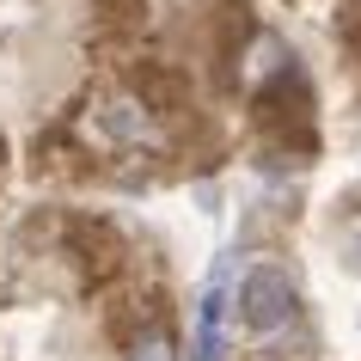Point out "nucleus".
Listing matches in <instances>:
<instances>
[{
  "instance_id": "obj_1",
  "label": "nucleus",
  "mask_w": 361,
  "mask_h": 361,
  "mask_svg": "<svg viewBox=\"0 0 361 361\" xmlns=\"http://www.w3.org/2000/svg\"><path fill=\"white\" fill-rule=\"evenodd\" d=\"M294 312H300V288H294L288 269L257 264L245 282H239V324H245L251 337H276V331H288Z\"/></svg>"
},
{
  "instance_id": "obj_2",
  "label": "nucleus",
  "mask_w": 361,
  "mask_h": 361,
  "mask_svg": "<svg viewBox=\"0 0 361 361\" xmlns=\"http://www.w3.org/2000/svg\"><path fill=\"white\" fill-rule=\"evenodd\" d=\"M86 129H92L104 147H153V141H159V129H153V111H147L135 92L98 98L92 116H86Z\"/></svg>"
},
{
  "instance_id": "obj_3",
  "label": "nucleus",
  "mask_w": 361,
  "mask_h": 361,
  "mask_svg": "<svg viewBox=\"0 0 361 361\" xmlns=\"http://www.w3.org/2000/svg\"><path fill=\"white\" fill-rule=\"evenodd\" d=\"M233 257L209 269V294H202V312H196V361H221V319H227V282H233Z\"/></svg>"
},
{
  "instance_id": "obj_4",
  "label": "nucleus",
  "mask_w": 361,
  "mask_h": 361,
  "mask_svg": "<svg viewBox=\"0 0 361 361\" xmlns=\"http://www.w3.org/2000/svg\"><path fill=\"white\" fill-rule=\"evenodd\" d=\"M251 68H257L264 80H282L288 74V49L276 37H257V43H251Z\"/></svg>"
},
{
  "instance_id": "obj_5",
  "label": "nucleus",
  "mask_w": 361,
  "mask_h": 361,
  "mask_svg": "<svg viewBox=\"0 0 361 361\" xmlns=\"http://www.w3.org/2000/svg\"><path fill=\"white\" fill-rule=\"evenodd\" d=\"M129 361H171V337L166 331H141L135 349H129Z\"/></svg>"
},
{
  "instance_id": "obj_6",
  "label": "nucleus",
  "mask_w": 361,
  "mask_h": 361,
  "mask_svg": "<svg viewBox=\"0 0 361 361\" xmlns=\"http://www.w3.org/2000/svg\"><path fill=\"white\" fill-rule=\"evenodd\" d=\"M349 264H355V269H361V233H355V257H349Z\"/></svg>"
}]
</instances>
